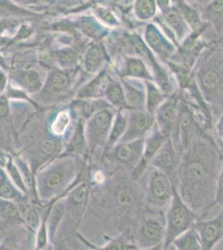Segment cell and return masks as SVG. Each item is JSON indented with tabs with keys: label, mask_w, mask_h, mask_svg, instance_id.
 Listing matches in <instances>:
<instances>
[{
	"label": "cell",
	"mask_w": 223,
	"mask_h": 250,
	"mask_svg": "<svg viewBox=\"0 0 223 250\" xmlns=\"http://www.w3.org/2000/svg\"><path fill=\"white\" fill-rule=\"evenodd\" d=\"M109 83L107 73L102 72L95 80L85 87L81 95L83 97H98L102 95V94H105Z\"/></svg>",
	"instance_id": "obj_26"
},
{
	"label": "cell",
	"mask_w": 223,
	"mask_h": 250,
	"mask_svg": "<svg viewBox=\"0 0 223 250\" xmlns=\"http://www.w3.org/2000/svg\"><path fill=\"white\" fill-rule=\"evenodd\" d=\"M127 121L128 115L124 112L120 111L119 114H117L116 119L112 125L110 134L107 139L108 147H113L118 141L119 142L121 140L127 130Z\"/></svg>",
	"instance_id": "obj_24"
},
{
	"label": "cell",
	"mask_w": 223,
	"mask_h": 250,
	"mask_svg": "<svg viewBox=\"0 0 223 250\" xmlns=\"http://www.w3.org/2000/svg\"><path fill=\"white\" fill-rule=\"evenodd\" d=\"M143 38L147 48L164 62L172 60L177 52L175 44L165 35L157 23H147Z\"/></svg>",
	"instance_id": "obj_9"
},
{
	"label": "cell",
	"mask_w": 223,
	"mask_h": 250,
	"mask_svg": "<svg viewBox=\"0 0 223 250\" xmlns=\"http://www.w3.org/2000/svg\"><path fill=\"white\" fill-rule=\"evenodd\" d=\"M56 26V29H59V30H65V29L67 30V29L72 28V26L69 25V23H67L66 22H63V23H58Z\"/></svg>",
	"instance_id": "obj_41"
},
{
	"label": "cell",
	"mask_w": 223,
	"mask_h": 250,
	"mask_svg": "<svg viewBox=\"0 0 223 250\" xmlns=\"http://www.w3.org/2000/svg\"><path fill=\"white\" fill-rule=\"evenodd\" d=\"M2 29H3V24L0 23V32L2 31Z\"/></svg>",
	"instance_id": "obj_45"
},
{
	"label": "cell",
	"mask_w": 223,
	"mask_h": 250,
	"mask_svg": "<svg viewBox=\"0 0 223 250\" xmlns=\"http://www.w3.org/2000/svg\"><path fill=\"white\" fill-rule=\"evenodd\" d=\"M179 100L180 95L178 94H172L167 97L154 114L157 128L166 138L172 137L175 132Z\"/></svg>",
	"instance_id": "obj_12"
},
{
	"label": "cell",
	"mask_w": 223,
	"mask_h": 250,
	"mask_svg": "<svg viewBox=\"0 0 223 250\" xmlns=\"http://www.w3.org/2000/svg\"><path fill=\"white\" fill-rule=\"evenodd\" d=\"M150 168L144 191L145 205L153 209L165 210L177 187L166 173L151 166Z\"/></svg>",
	"instance_id": "obj_6"
},
{
	"label": "cell",
	"mask_w": 223,
	"mask_h": 250,
	"mask_svg": "<svg viewBox=\"0 0 223 250\" xmlns=\"http://www.w3.org/2000/svg\"><path fill=\"white\" fill-rule=\"evenodd\" d=\"M26 197L28 196L19 189L8 175L3 172H0V199L17 203L25 199Z\"/></svg>",
	"instance_id": "obj_22"
},
{
	"label": "cell",
	"mask_w": 223,
	"mask_h": 250,
	"mask_svg": "<svg viewBox=\"0 0 223 250\" xmlns=\"http://www.w3.org/2000/svg\"><path fill=\"white\" fill-rule=\"evenodd\" d=\"M69 80L67 74L62 72H56L53 74L51 80V84L53 88L57 90H61L65 88L68 85Z\"/></svg>",
	"instance_id": "obj_33"
},
{
	"label": "cell",
	"mask_w": 223,
	"mask_h": 250,
	"mask_svg": "<svg viewBox=\"0 0 223 250\" xmlns=\"http://www.w3.org/2000/svg\"><path fill=\"white\" fill-rule=\"evenodd\" d=\"M163 250V244L162 245H157L155 247L149 248V249H139V248H135L132 250Z\"/></svg>",
	"instance_id": "obj_42"
},
{
	"label": "cell",
	"mask_w": 223,
	"mask_h": 250,
	"mask_svg": "<svg viewBox=\"0 0 223 250\" xmlns=\"http://www.w3.org/2000/svg\"><path fill=\"white\" fill-rule=\"evenodd\" d=\"M216 130L218 133V136L223 142V115L218 120V124L216 125Z\"/></svg>",
	"instance_id": "obj_40"
},
{
	"label": "cell",
	"mask_w": 223,
	"mask_h": 250,
	"mask_svg": "<svg viewBox=\"0 0 223 250\" xmlns=\"http://www.w3.org/2000/svg\"><path fill=\"white\" fill-rule=\"evenodd\" d=\"M175 6L181 13L190 29L192 30V34L201 35L208 24L202 20L199 12L185 1H178Z\"/></svg>",
	"instance_id": "obj_19"
},
{
	"label": "cell",
	"mask_w": 223,
	"mask_h": 250,
	"mask_svg": "<svg viewBox=\"0 0 223 250\" xmlns=\"http://www.w3.org/2000/svg\"><path fill=\"white\" fill-rule=\"evenodd\" d=\"M157 4L162 15L156 18L155 22L161 27L162 31L174 44L186 40L190 28L178 8L171 5L169 1H157Z\"/></svg>",
	"instance_id": "obj_7"
},
{
	"label": "cell",
	"mask_w": 223,
	"mask_h": 250,
	"mask_svg": "<svg viewBox=\"0 0 223 250\" xmlns=\"http://www.w3.org/2000/svg\"><path fill=\"white\" fill-rule=\"evenodd\" d=\"M215 207L219 208L220 209L223 208V159L222 161L220 173L218 177V188L215 199Z\"/></svg>",
	"instance_id": "obj_34"
},
{
	"label": "cell",
	"mask_w": 223,
	"mask_h": 250,
	"mask_svg": "<svg viewBox=\"0 0 223 250\" xmlns=\"http://www.w3.org/2000/svg\"><path fill=\"white\" fill-rule=\"evenodd\" d=\"M181 158L172 138L168 137L152 159L149 166L166 173L177 187V175Z\"/></svg>",
	"instance_id": "obj_8"
},
{
	"label": "cell",
	"mask_w": 223,
	"mask_h": 250,
	"mask_svg": "<svg viewBox=\"0 0 223 250\" xmlns=\"http://www.w3.org/2000/svg\"><path fill=\"white\" fill-rule=\"evenodd\" d=\"M144 82V81H143ZM140 80L123 82L125 99L127 108L131 110H146V88Z\"/></svg>",
	"instance_id": "obj_15"
},
{
	"label": "cell",
	"mask_w": 223,
	"mask_h": 250,
	"mask_svg": "<svg viewBox=\"0 0 223 250\" xmlns=\"http://www.w3.org/2000/svg\"><path fill=\"white\" fill-rule=\"evenodd\" d=\"M83 244L88 245L90 250H132L137 248L133 240V233L131 228H127L122 233L107 242L101 247H96L84 239Z\"/></svg>",
	"instance_id": "obj_18"
},
{
	"label": "cell",
	"mask_w": 223,
	"mask_h": 250,
	"mask_svg": "<svg viewBox=\"0 0 223 250\" xmlns=\"http://www.w3.org/2000/svg\"><path fill=\"white\" fill-rule=\"evenodd\" d=\"M49 247H50V246H48V247L47 248V249H46V250H49Z\"/></svg>",
	"instance_id": "obj_47"
},
{
	"label": "cell",
	"mask_w": 223,
	"mask_h": 250,
	"mask_svg": "<svg viewBox=\"0 0 223 250\" xmlns=\"http://www.w3.org/2000/svg\"><path fill=\"white\" fill-rule=\"evenodd\" d=\"M197 83L202 96L212 104H223V50L205 54L197 70Z\"/></svg>",
	"instance_id": "obj_2"
},
{
	"label": "cell",
	"mask_w": 223,
	"mask_h": 250,
	"mask_svg": "<svg viewBox=\"0 0 223 250\" xmlns=\"http://www.w3.org/2000/svg\"><path fill=\"white\" fill-rule=\"evenodd\" d=\"M104 54L102 48L98 44H93L88 48L85 58V67L88 72H95L104 61Z\"/></svg>",
	"instance_id": "obj_27"
},
{
	"label": "cell",
	"mask_w": 223,
	"mask_h": 250,
	"mask_svg": "<svg viewBox=\"0 0 223 250\" xmlns=\"http://www.w3.org/2000/svg\"><path fill=\"white\" fill-rule=\"evenodd\" d=\"M70 123V117L67 112L62 111L58 114L56 119L54 120V124L52 125V130L54 134L61 135L65 132Z\"/></svg>",
	"instance_id": "obj_29"
},
{
	"label": "cell",
	"mask_w": 223,
	"mask_h": 250,
	"mask_svg": "<svg viewBox=\"0 0 223 250\" xmlns=\"http://www.w3.org/2000/svg\"><path fill=\"white\" fill-rule=\"evenodd\" d=\"M156 126L155 117L146 110H132L128 114L127 130L120 144L144 140Z\"/></svg>",
	"instance_id": "obj_11"
},
{
	"label": "cell",
	"mask_w": 223,
	"mask_h": 250,
	"mask_svg": "<svg viewBox=\"0 0 223 250\" xmlns=\"http://www.w3.org/2000/svg\"><path fill=\"white\" fill-rule=\"evenodd\" d=\"M192 227L198 232L203 250H213L223 239V208L212 219H198Z\"/></svg>",
	"instance_id": "obj_10"
},
{
	"label": "cell",
	"mask_w": 223,
	"mask_h": 250,
	"mask_svg": "<svg viewBox=\"0 0 223 250\" xmlns=\"http://www.w3.org/2000/svg\"><path fill=\"white\" fill-rule=\"evenodd\" d=\"M98 15L107 25L111 26V27H116L119 24V20H117V18L107 9H98Z\"/></svg>",
	"instance_id": "obj_35"
},
{
	"label": "cell",
	"mask_w": 223,
	"mask_h": 250,
	"mask_svg": "<svg viewBox=\"0 0 223 250\" xmlns=\"http://www.w3.org/2000/svg\"><path fill=\"white\" fill-rule=\"evenodd\" d=\"M222 161L223 158L214 143L203 137L193 139L182 155L177 189L199 219L216 208L215 199Z\"/></svg>",
	"instance_id": "obj_1"
},
{
	"label": "cell",
	"mask_w": 223,
	"mask_h": 250,
	"mask_svg": "<svg viewBox=\"0 0 223 250\" xmlns=\"http://www.w3.org/2000/svg\"><path fill=\"white\" fill-rule=\"evenodd\" d=\"M23 82L26 87L30 90H38L41 87V81L37 72L34 70H28L23 74Z\"/></svg>",
	"instance_id": "obj_31"
},
{
	"label": "cell",
	"mask_w": 223,
	"mask_h": 250,
	"mask_svg": "<svg viewBox=\"0 0 223 250\" xmlns=\"http://www.w3.org/2000/svg\"><path fill=\"white\" fill-rule=\"evenodd\" d=\"M176 250V248L174 247V245H169V246H168V247H167V248H165V249H163V250Z\"/></svg>",
	"instance_id": "obj_44"
},
{
	"label": "cell",
	"mask_w": 223,
	"mask_h": 250,
	"mask_svg": "<svg viewBox=\"0 0 223 250\" xmlns=\"http://www.w3.org/2000/svg\"><path fill=\"white\" fill-rule=\"evenodd\" d=\"M143 146L144 140L119 144L113 150V159L133 171L141 161Z\"/></svg>",
	"instance_id": "obj_13"
},
{
	"label": "cell",
	"mask_w": 223,
	"mask_h": 250,
	"mask_svg": "<svg viewBox=\"0 0 223 250\" xmlns=\"http://www.w3.org/2000/svg\"><path fill=\"white\" fill-rule=\"evenodd\" d=\"M201 18L218 34H223V0L210 2L201 11Z\"/></svg>",
	"instance_id": "obj_17"
},
{
	"label": "cell",
	"mask_w": 223,
	"mask_h": 250,
	"mask_svg": "<svg viewBox=\"0 0 223 250\" xmlns=\"http://www.w3.org/2000/svg\"><path fill=\"white\" fill-rule=\"evenodd\" d=\"M105 95L113 105L127 108L123 87L119 83H109Z\"/></svg>",
	"instance_id": "obj_28"
},
{
	"label": "cell",
	"mask_w": 223,
	"mask_h": 250,
	"mask_svg": "<svg viewBox=\"0 0 223 250\" xmlns=\"http://www.w3.org/2000/svg\"><path fill=\"white\" fill-rule=\"evenodd\" d=\"M40 62H42V64L48 66L51 65L54 62V57L49 52L42 51L40 55Z\"/></svg>",
	"instance_id": "obj_38"
},
{
	"label": "cell",
	"mask_w": 223,
	"mask_h": 250,
	"mask_svg": "<svg viewBox=\"0 0 223 250\" xmlns=\"http://www.w3.org/2000/svg\"><path fill=\"white\" fill-rule=\"evenodd\" d=\"M83 143V135H82V129L81 127L77 129L76 134L74 135V140L71 145V148L73 149V151H76L79 152V150H81V148L82 147V144Z\"/></svg>",
	"instance_id": "obj_36"
},
{
	"label": "cell",
	"mask_w": 223,
	"mask_h": 250,
	"mask_svg": "<svg viewBox=\"0 0 223 250\" xmlns=\"http://www.w3.org/2000/svg\"><path fill=\"white\" fill-rule=\"evenodd\" d=\"M198 219V215L184 202L176 188L166 210L163 249L172 245L177 238L192 228Z\"/></svg>",
	"instance_id": "obj_5"
},
{
	"label": "cell",
	"mask_w": 223,
	"mask_h": 250,
	"mask_svg": "<svg viewBox=\"0 0 223 250\" xmlns=\"http://www.w3.org/2000/svg\"><path fill=\"white\" fill-rule=\"evenodd\" d=\"M0 222L4 225H25L17 203L0 199Z\"/></svg>",
	"instance_id": "obj_20"
},
{
	"label": "cell",
	"mask_w": 223,
	"mask_h": 250,
	"mask_svg": "<svg viewBox=\"0 0 223 250\" xmlns=\"http://www.w3.org/2000/svg\"><path fill=\"white\" fill-rule=\"evenodd\" d=\"M177 250H203L198 232L192 227L173 241Z\"/></svg>",
	"instance_id": "obj_23"
},
{
	"label": "cell",
	"mask_w": 223,
	"mask_h": 250,
	"mask_svg": "<svg viewBox=\"0 0 223 250\" xmlns=\"http://www.w3.org/2000/svg\"><path fill=\"white\" fill-rule=\"evenodd\" d=\"M0 250H19L14 248L9 247V245L4 244H0Z\"/></svg>",
	"instance_id": "obj_43"
},
{
	"label": "cell",
	"mask_w": 223,
	"mask_h": 250,
	"mask_svg": "<svg viewBox=\"0 0 223 250\" xmlns=\"http://www.w3.org/2000/svg\"><path fill=\"white\" fill-rule=\"evenodd\" d=\"M9 113V104L4 98H0V117H4Z\"/></svg>",
	"instance_id": "obj_39"
},
{
	"label": "cell",
	"mask_w": 223,
	"mask_h": 250,
	"mask_svg": "<svg viewBox=\"0 0 223 250\" xmlns=\"http://www.w3.org/2000/svg\"><path fill=\"white\" fill-rule=\"evenodd\" d=\"M220 250H223V243H222V246H221Z\"/></svg>",
	"instance_id": "obj_46"
},
{
	"label": "cell",
	"mask_w": 223,
	"mask_h": 250,
	"mask_svg": "<svg viewBox=\"0 0 223 250\" xmlns=\"http://www.w3.org/2000/svg\"><path fill=\"white\" fill-rule=\"evenodd\" d=\"M113 125V114L105 108L99 111L91 122V138L95 145H102L108 139Z\"/></svg>",
	"instance_id": "obj_14"
},
{
	"label": "cell",
	"mask_w": 223,
	"mask_h": 250,
	"mask_svg": "<svg viewBox=\"0 0 223 250\" xmlns=\"http://www.w3.org/2000/svg\"><path fill=\"white\" fill-rule=\"evenodd\" d=\"M82 29L86 34L93 38H101L104 34V29H102L99 23L93 22V20H85L82 23Z\"/></svg>",
	"instance_id": "obj_30"
},
{
	"label": "cell",
	"mask_w": 223,
	"mask_h": 250,
	"mask_svg": "<svg viewBox=\"0 0 223 250\" xmlns=\"http://www.w3.org/2000/svg\"><path fill=\"white\" fill-rule=\"evenodd\" d=\"M122 75L123 78H129L132 80L154 82V77L147 68L144 60L138 56H126L124 58Z\"/></svg>",
	"instance_id": "obj_16"
},
{
	"label": "cell",
	"mask_w": 223,
	"mask_h": 250,
	"mask_svg": "<svg viewBox=\"0 0 223 250\" xmlns=\"http://www.w3.org/2000/svg\"><path fill=\"white\" fill-rule=\"evenodd\" d=\"M165 227V210L146 206L131 227L136 246L139 249H149L163 244Z\"/></svg>",
	"instance_id": "obj_3"
},
{
	"label": "cell",
	"mask_w": 223,
	"mask_h": 250,
	"mask_svg": "<svg viewBox=\"0 0 223 250\" xmlns=\"http://www.w3.org/2000/svg\"><path fill=\"white\" fill-rule=\"evenodd\" d=\"M41 148H42V152L44 154L51 155V154H54L56 152L58 145L54 141L49 140H45V141L42 142Z\"/></svg>",
	"instance_id": "obj_37"
},
{
	"label": "cell",
	"mask_w": 223,
	"mask_h": 250,
	"mask_svg": "<svg viewBox=\"0 0 223 250\" xmlns=\"http://www.w3.org/2000/svg\"><path fill=\"white\" fill-rule=\"evenodd\" d=\"M158 4L154 0H138L133 6L136 18L140 21H147L155 17Z\"/></svg>",
	"instance_id": "obj_25"
},
{
	"label": "cell",
	"mask_w": 223,
	"mask_h": 250,
	"mask_svg": "<svg viewBox=\"0 0 223 250\" xmlns=\"http://www.w3.org/2000/svg\"><path fill=\"white\" fill-rule=\"evenodd\" d=\"M57 59L62 65H71L76 61V54L70 48H63L58 51Z\"/></svg>",
	"instance_id": "obj_32"
},
{
	"label": "cell",
	"mask_w": 223,
	"mask_h": 250,
	"mask_svg": "<svg viewBox=\"0 0 223 250\" xmlns=\"http://www.w3.org/2000/svg\"><path fill=\"white\" fill-rule=\"evenodd\" d=\"M146 88V111L154 115L156 111L163 103L165 95L153 81H144Z\"/></svg>",
	"instance_id": "obj_21"
},
{
	"label": "cell",
	"mask_w": 223,
	"mask_h": 250,
	"mask_svg": "<svg viewBox=\"0 0 223 250\" xmlns=\"http://www.w3.org/2000/svg\"><path fill=\"white\" fill-rule=\"evenodd\" d=\"M63 199L65 205V214L59 233L57 234L56 239L61 235L64 237L66 234L63 239L65 240L69 238L71 234H79L77 233L78 228L84 217L90 201V186L87 182L81 183L76 187L72 188V189L69 190Z\"/></svg>",
	"instance_id": "obj_4"
}]
</instances>
